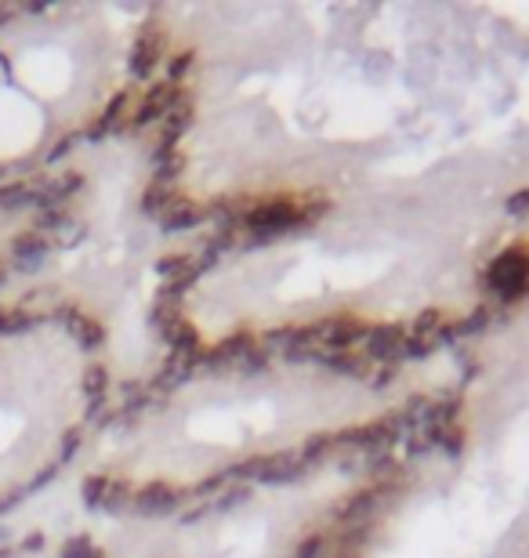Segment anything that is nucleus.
Listing matches in <instances>:
<instances>
[{
	"label": "nucleus",
	"instance_id": "nucleus-1",
	"mask_svg": "<svg viewBox=\"0 0 529 558\" xmlns=\"http://www.w3.org/2000/svg\"><path fill=\"white\" fill-rule=\"evenodd\" d=\"M87 360L65 323L0 316V511L33 494L87 417Z\"/></svg>",
	"mask_w": 529,
	"mask_h": 558
},
{
	"label": "nucleus",
	"instance_id": "nucleus-2",
	"mask_svg": "<svg viewBox=\"0 0 529 558\" xmlns=\"http://www.w3.org/2000/svg\"><path fill=\"white\" fill-rule=\"evenodd\" d=\"M73 29L55 11L0 8V182L73 124Z\"/></svg>",
	"mask_w": 529,
	"mask_h": 558
},
{
	"label": "nucleus",
	"instance_id": "nucleus-3",
	"mask_svg": "<svg viewBox=\"0 0 529 558\" xmlns=\"http://www.w3.org/2000/svg\"><path fill=\"white\" fill-rule=\"evenodd\" d=\"M37 221H40V210L33 199L0 189V279L15 269L26 243L37 236Z\"/></svg>",
	"mask_w": 529,
	"mask_h": 558
}]
</instances>
